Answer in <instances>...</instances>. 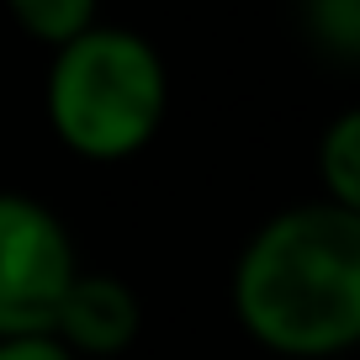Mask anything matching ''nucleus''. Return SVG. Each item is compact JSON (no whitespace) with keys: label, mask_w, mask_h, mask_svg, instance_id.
Here are the masks:
<instances>
[{"label":"nucleus","mask_w":360,"mask_h":360,"mask_svg":"<svg viewBox=\"0 0 360 360\" xmlns=\"http://www.w3.org/2000/svg\"><path fill=\"white\" fill-rule=\"evenodd\" d=\"M318 175L328 207L360 212V112H339L318 138Z\"/></svg>","instance_id":"obj_5"},{"label":"nucleus","mask_w":360,"mask_h":360,"mask_svg":"<svg viewBox=\"0 0 360 360\" xmlns=\"http://www.w3.org/2000/svg\"><path fill=\"white\" fill-rule=\"evenodd\" d=\"M143 323V307H138L133 286L117 281V276H96V270H79L64 292V307L53 318V339L69 355H122L138 339Z\"/></svg>","instance_id":"obj_4"},{"label":"nucleus","mask_w":360,"mask_h":360,"mask_svg":"<svg viewBox=\"0 0 360 360\" xmlns=\"http://www.w3.org/2000/svg\"><path fill=\"white\" fill-rule=\"evenodd\" d=\"M169 101L165 58L127 27L96 22L48 64V122L79 159H127L159 133Z\"/></svg>","instance_id":"obj_2"},{"label":"nucleus","mask_w":360,"mask_h":360,"mask_svg":"<svg viewBox=\"0 0 360 360\" xmlns=\"http://www.w3.org/2000/svg\"><path fill=\"white\" fill-rule=\"evenodd\" d=\"M75 276L69 228L37 196L0 191V339L53 334Z\"/></svg>","instance_id":"obj_3"},{"label":"nucleus","mask_w":360,"mask_h":360,"mask_svg":"<svg viewBox=\"0 0 360 360\" xmlns=\"http://www.w3.org/2000/svg\"><path fill=\"white\" fill-rule=\"evenodd\" d=\"M0 360H75L53 334H22V339H0Z\"/></svg>","instance_id":"obj_8"},{"label":"nucleus","mask_w":360,"mask_h":360,"mask_svg":"<svg viewBox=\"0 0 360 360\" xmlns=\"http://www.w3.org/2000/svg\"><path fill=\"white\" fill-rule=\"evenodd\" d=\"M6 11L48 48H64L96 27V0H6Z\"/></svg>","instance_id":"obj_6"},{"label":"nucleus","mask_w":360,"mask_h":360,"mask_svg":"<svg viewBox=\"0 0 360 360\" xmlns=\"http://www.w3.org/2000/svg\"><path fill=\"white\" fill-rule=\"evenodd\" d=\"M307 32L339 58L360 53V0H307Z\"/></svg>","instance_id":"obj_7"},{"label":"nucleus","mask_w":360,"mask_h":360,"mask_svg":"<svg viewBox=\"0 0 360 360\" xmlns=\"http://www.w3.org/2000/svg\"><path fill=\"white\" fill-rule=\"evenodd\" d=\"M233 313L255 345L286 360H328L360 339V212L302 202L244 244Z\"/></svg>","instance_id":"obj_1"}]
</instances>
